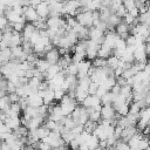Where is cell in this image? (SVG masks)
Masks as SVG:
<instances>
[{
    "instance_id": "1",
    "label": "cell",
    "mask_w": 150,
    "mask_h": 150,
    "mask_svg": "<svg viewBox=\"0 0 150 150\" xmlns=\"http://www.w3.org/2000/svg\"><path fill=\"white\" fill-rule=\"evenodd\" d=\"M76 105H77L76 98L73 96H69L68 94H64V96L60 100V107L62 109L63 115H70Z\"/></svg>"
},
{
    "instance_id": "2",
    "label": "cell",
    "mask_w": 150,
    "mask_h": 150,
    "mask_svg": "<svg viewBox=\"0 0 150 150\" xmlns=\"http://www.w3.org/2000/svg\"><path fill=\"white\" fill-rule=\"evenodd\" d=\"M75 19L80 25L86 26V27H90V26H93V11L80 12L75 15Z\"/></svg>"
},
{
    "instance_id": "3",
    "label": "cell",
    "mask_w": 150,
    "mask_h": 150,
    "mask_svg": "<svg viewBox=\"0 0 150 150\" xmlns=\"http://www.w3.org/2000/svg\"><path fill=\"white\" fill-rule=\"evenodd\" d=\"M98 48H100V45L96 41L88 39V45H87V48H86V57L90 61L93 59H95L97 56Z\"/></svg>"
},
{
    "instance_id": "4",
    "label": "cell",
    "mask_w": 150,
    "mask_h": 150,
    "mask_svg": "<svg viewBox=\"0 0 150 150\" xmlns=\"http://www.w3.org/2000/svg\"><path fill=\"white\" fill-rule=\"evenodd\" d=\"M134 57L135 61H139V62H148V54L145 50V43L136 46L134 49Z\"/></svg>"
},
{
    "instance_id": "5",
    "label": "cell",
    "mask_w": 150,
    "mask_h": 150,
    "mask_svg": "<svg viewBox=\"0 0 150 150\" xmlns=\"http://www.w3.org/2000/svg\"><path fill=\"white\" fill-rule=\"evenodd\" d=\"M115 114H116V110L114 109V107L111 104H102V107H101V118L111 121V120L115 118Z\"/></svg>"
},
{
    "instance_id": "6",
    "label": "cell",
    "mask_w": 150,
    "mask_h": 150,
    "mask_svg": "<svg viewBox=\"0 0 150 150\" xmlns=\"http://www.w3.org/2000/svg\"><path fill=\"white\" fill-rule=\"evenodd\" d=\"M22 15L25 16V19H26L27 22H34L35 20L39 19V15L36 13V9L34 7H32V6H25L23 7Z\"/></svg>"
},
{
    "instance_id": "7",
    "label": "cell",
    "mask_w": 150,
    "mask_h": 150,
    "mask_svg": "<svg viewBox=\"0 0 150 150\" xmlns=\"http://www.w3.org/2000/svg\"><path fill=\"white\" fill-rule=\"evenodd\" d=\"M98 104H101V100H100V97H98L96 94H94V95L88 94L87 97L81 102V105H83V107H86V108L96 107V105H98Z\"/></svg>"
},
{
    "instance_id": "8",
    "label": "cell",
    "mask_w": 150,
    "mask_h": 150,
    "mask_svg": "<svg viewBox=\"0 0 150 150\" xmlns=\"http://www.w3.org/2000/svg\"><path fill=\"white\" fill-rule=\"evenodd\" d=\"M137 131H138V129H137L136 125H127V127H124L122 129V134H121V137L120 138H122L123 141L128 142Z\"/></svg>"
},
{
    "instance_id": "9",
    "label": "cell",
    "mask_w": 150,
    "mask_h": 150,
    "mask_svg": "<svg viewBox=\"0 0 150 150\" xmlns=\"http://www.w3.org/2000/svg\"><path fill=\"white\" fill-rule=\"evenodd\" d=\"M60 53H59V50H57V48H52L50 50H48V52H46L45 53V59L48 61V63L49 64H54V63H57V61H59V59H60Z\"/></svg>"
},
{
    "instance_id": "10",
    "label": "cell",
    "mask_w": 150,
    "mask_h": 150,
    "mask_svg": "<svg viewBox=\"0 0 150 150\" xmlns=\"http://www.w3.org/2000/svg\"><path fill=\"white\" fill-rule=\"evenodd\" d=\"M36 13L39 15V18H42V19H47L48 15H49V5L47 1H41L36 7Z\"/></svg>"
},
{
    "instance_id": "11",
    "label": "cell",
    "mask_w": 150,
    "mask_h": 150,
    "mask_svg": "<svg viewBox=\"0 0 150 150\" xmlns=\"http://www.w3.org/2000/svg\"><path fill=\"white\" fill-rule=\"evenodd\" d=\"M39 94L42 97L43 104H50L53 101H55L54 100V90L50 88H47L45 90H39Z\"/></svg>"
},
{
    "instance_id": "12",
    "label": "cell",
    "mask_w": 150,
    "mask_h": 150,
    "mask_svg": "<svg viewBox=\"0 0 150 150\" xmlns=\"http://www.w3.org/2000/svg\"><path fill=\"white\" fill-rule=\"evenodd\" d=\"M5 123H6L12 130H14V129H16L19 125H21V120H20L19 116H7L6 120H5Z\"/></svg>"
},
{
    "instance_id": "13",
    "label": "cell",
    "mask_w": 150,
    "mask_h": 150,
    "mask_svg": "<svg viewBox=\"0 0 150 150\" xmlns=\"http://www.w3.org/2000/svg\"><path fill=\"white\" fill-rule=\"evenodd\" d=\"M22 43V34L20 32H12V36L9 40V47H15V46H20Z\"/></svg>"
},
{
    "instance_id": "14",
    "label": "cell",
    "mask_w": 150,
    "mask_h": 150,
    "mask_svg": "<svg viewBox=\"0 0 150 150\" xmlns=\"http://www.w3.org/2000/svg\"><path fill=\"white\" fill-rule=\"evenodd\" d=\"M121 20H122V18H120L116 13H111V14L109 15V18L107 19V21H105L107 25H108V30H109V29H114L115 26H116Z\"/></svg>"
},
{
    "instance_id": "15",
    "label": "cell",
    "mask_w": 150,
    "mask_h": 150,
    "mask_svg": "<svg viewBox=\"0 0 150 150\" xmlns=\"http://www.w3.org/2000/svg\"><path fill=\"white\" fill-rule=\"evenodd\" d=\"M111 54H112V48L108 47V46H107V45H104V43L100 45V48H98V52H97V56L107 59V57H108V56H110Z\"/></svg>"
},
{
    "instance_id": "16",
    "label": "cell",
    "mask_w": 150,
    "mask_h": 150,
    "mask_svg": "<svg viewBox=\"0 0 150 150\" xmlns=\"http://www.w3.org/2000/svg\"><path fill=\"white\" fill-rule=\"evenodd\" d=\"M115 97H116V94H114V93H111L110 90H108L107 93H104V94L100 97L101 104H111V103L114 102Z\"/></svg>"
},
{
    "instance_id": "17",
    "label": "cell",
    "mask_w": 150,
    "mask_h": 150,
    "mask_svg": "<svg viewBox=\"0 0 150 150\" xmlns=\"http://www.w3.org/2000/svg\"><path fill=\"white\" fill-rule=\"evenodd\" d=\"M103 35H104V33L102 30H100L97 27H95V26H90L89 27V39L90 40L96 41L98 38H101Z\"/></svg>"
},
{
    "instance_id": "18",
    "label": "cell",
    "mask_w": 150,
    "mask_h": 150,
    "mask_svg": "<svg viewBox=\"0 0 150 150\" xmlns=\"http://www.w3.org/2000/svg\"><path fill=\"white\" fill-rule=\"evenodd\" d=\"M15 91L19 94L20 97H27V96L32 93V89H30V87L28 86V83H26V84H21V86H19V87H16V90H15Z\"/></svg>"
},
{
    "instance_id": "19",
    "label": "cell",
    "mask_w": 150,
    "mask_h": 150,
    "mask_svg": "<svg viewBox=\"0 0 150 150\" xmlns=\"http://www.w3.org/2000/svg\"><path fill=\"white\" fill-rule=\"evenodd\" d=\"M49 66H50V64L48 63V61H47L46 59H38V60L35 61V68H36L39 71L45 73V71L48 69Z\"/></svg>"
},
{
    "instance_id": "20",
    "label": "cell",
    "mask_w": 150,
    "mask_h": 150,
    "mask_svg": "<svg viewBox=\"0 0 150 150\" xmlns=\"http://www.w3.org/2000/svg\"><path fill=\"white\" fill-rule=\"evenodd\" d=\"M49 131H50V130H49L45 124H41L40 127H38V128L35 129V134H36V136L39 137V139H43L46 136H48Z\"/></svg>"
},
{
    "instance_id": "21",
    "label": "cell",
    "mask_w": 150,
    "mask_h": 150,
    "mask_svg": "<svg viewBox=\"0 0 150 150\" xmlns=\"http://www.w3.org/2000/svg\"><path fill=\"white\" fill-rule=\"evenodd\" d=\"M87 111L89 115V120L95 121V122H98L101 120V110H96L91 107V108H87Z\"/></svg>"
},
{
    "instance_id": "22",
    "label": "cell",
    "mask_w": 150,
    "mask_h": 150,
    "mask_svg": "<svg viewBox=\"0 0 150 150\" xmlns=\"http://www.w3.org/2000/svg\"><path fill=\"white\" fill-rule=\"evenodd\" d=\"M91 66L95 68H103L104 66H107V59L96 56L95 59L91 60Z\"/></svg>"
},
{
    "instance_id": "23",
    "label": "cell",
    "mask_w": 150,
    "mask_h": 150,
    "mask_svg": "<svg viewBox=\"0 0 150 150\" xmlns=\"http://www.w3.org/2000/svg\"><path fill=\"white\" fill-rule=\"evenodd\" d=\"M118 62H120V59H118L117 56L112 55V54L107 57V66L110 67L111 69H115V68L118 66Z\"/></svg>"
},
{
    "instance_id": "24",
    "label": "cell",
    "mask_w": 150,
    "mask_h": 150,
    "mask_svg": "<svg viewBox=\"0 0 150 150\" xmlns=\"http://www.w3.org/2000/svg\"><path fill=\"white\" fill-rule=\"evenodd\" d=\"M9 105H11V101H9V97H8L7 94L4 95L2 97H0V109L1 110L6 111L9 108Z\"/></svg>"
},
{
    "instance_id": "25",
    "label": "cell",
    "mask_w": 150,
    "mask_h": 150,
    "mask_svg": "<svg viewBox=\"0 0 150 150\" xmlns=\"http://www.w3.org/2000/svg\"><path fill=\"white\" fill-rule=\"evenodd\" d=\"M137 20H138V22H141V23L149 25V23H150V12L146 11V12H144V13H141V14L137 16Z\"/></svg>"
},
{
    "instance_id": "26",
    "label": "cell",
    "mask_w": 150,
    "mask_h": 150,
    "mask_svg": "<svg viewBox=\"0 0 150 150\" xmlns=\"http://www.w3.org/2000/svg\"><path fill=\"white\" fill-rule=\"evenodd\" d=\"M121 116H125L129 112V103H124L123 105H121L117 110H116Z\"/></svg>"
},
{
    "instance_id": "27",
    "label": "cell",
    "mask_w": 150,
    "mask_h": 150,
    "mask_svg": "<svg viewBox=\"0 0 150 150\" xmlns=\"http://www.w3.org/2000/svg\"><path fill=\"white\" fill-rule=\"evenodd\" d=\"M97 88H98V83L91 81V82L89 83V86H88V93H89L90 95H94V94H96Z\"/></svg>"
},
{
    "instance_id": "28",
    "label": "cell",
    "mask_w": 150,
    "mask_h": 150,
    "mask_svg": "<svg viewBox=\"0 0 150 150\" xmlns=\"http://www.w3.org/2000/svg\"><path fill=\"white\" fill-rule=\"evenodd\" d=\"M64 94H66V91H64V90H62L61 88L55 89V90H54V100L60 101V100H61V98L64 96Z\"/></svg>"
},
{
    "instance_id": "29",
    "label": "cell",
    "mask_w": 150,
    "mask_h": 150,
    "mask_svg": "<svg viewBox=\"0 0 150 150\" xmlns=\"http://www.w3.org/2000/svg\"><path fill=\"white\" fill-rule=\"evenodd\" d=\"M127 12H128V11H127V9H125V7L123 6V4H122V5H120V6L116 8V11H115V13H116L120 18H123V16L127 14Z\"/></svg>"
},
{
    "instance_id": "30",
    "label": "cell",
    "mask_w": 150,
    "mask_h": 150,
    "mask_svg": "<svg viewBox=\"0 0 150 150\" xmlns=\"http://www.w3.org/2000/svg\"><path fill=\"white\" fill-rule=\"evenodd\" d=\"M125 43H127V46H128V47L135 46V45H136V36H135V35H132V34H130V35L125 39Z\"/></svg>"
},
{
    "instance_id": "31",
    "label": "cell",
    "mask_w": 150,
    "mask_h": 150,
    "mask_svg": "<svg viewBox=\"0 0 150 150\" xmlns=\"http://www.w3.org/2000/svg\"><path fill=\"white\" fill-rule=\"evenodd\" d=\"M7 84H8V79L2 76L0 79V90H4L7 93Z\"/></svg>"
},
{
    "instance_id": "32",
    "label": "cell",
    "mask_w": 150,
    "mask_h": 150,
    "mask_svg": "<svg viewBox=\"0 0 150 150\" xmlns=\"http://www.w3.org/2000/svg\"><path fill=\"white\" fill-rule=\"evenodd\" d=\"M12 27H13V30L21 33L25 27V22H14V23H12Z\"/></svg>"
},
{
    "instance_id": "33",
    "label": "cell",
    "mask_w": 150,
    "mask_h": 150,
    "mask_svg": "<svg viewBox=\"0 0 150 150\" xmlns=\"http://www.w3.org/2000/svg\"><path fill=\"white\" fill-rule=\"evenodd\" d=\"M7 95H8V97H9V101H11V103H14V102H19V100L21 98L16 91H14V93H9V94H7Z\"/></svg>"
},
{
    "instance_id": "34",
    "label": "cell",
    "mask_w": 150,
    "mask_h": 150,
    "mask_svg": "<svg viewBox=\"0 0 150 150\" xmlns=\"http://www.w3.org/2000/svg\"><path fill=\"white\" fill-rule=\"evenodd\" d=\"M15 90H16V86H15L13 82L8 81V84H7V94H9V93H14Z\"/></svg>"
},
{
    "instance_id": "35",
    "label": "cell",
    "mask_w": 150,
    "mask_h": 150,
    "mask_svg": "<svg viewBox=\"0 0 150 150\" xmlns=\"http://www.w3.org/2000/svg\"><path fill=\"white\" fill-rule=\"evenodd\" d=\"M128 13H130L134 18H137V16L139 15V11H138V8H137L136 6H135V7H132L131 9H129V11H128Z\"/></svg>"
},
{
    "instance_id": "36",
    "label": "cell",
    "mask_w": 150,
    "mask_h": 150,
    "mask_svg": "<svg viewBox=\"0 0 150 150\" xmlns=\"http://www.w3.org/2000/svg\"><path fill=\"white\" fill-rule=\"evenodd\" d=\"M7 23H8L7 18H6L5 15H0V29H2Z\"/></svg>"
},
{
    "instance_id": "37",
    "label": "cell",
    "mask_w": 150,
    "mask_h": 150,
    "mask_svg": "<svg viewBox=\"0 0 150 150\" xmlns=\"http://www.w3.org/2000/svg\"><path fill=\"white\" fill-rule=\"evenodd\" d=\"M41 1H42V0H29V6H32V7H34V8H35V7H36Z\"/></svg>"
},
{
    "instance_id": "38",
    "label": "cell",
    "mask_w": 150,
    "mask_h": 150,
    "mask_svg": "<svg viewBox=\"0 0 150 150\" xmlns=\"http://www.w3.org/2000/svg\"><path fill=\"white\" fill-rule=\"evenodd\" d=\"M148 75H150V61H148L146 63H145V66H144V69H143Z\"/></svg>"
},
{
    "instance_id": "39",
    "label": "cell",
    "mask_w": 150,
    "mask_h": 150,
    "mask_svg": "<svg viewBox=\"0 0 150 150\" xmlns=\"http://www.w3.org/2000/svg\"><path fill=\"white\" fill-rule=\"evenodd\" d=\"M5 4H2V2H0V15H4V11H5Z\"/></svg>"
},
{
    "instance_id": "40",
    "label": "cell",
    "mask_w": 150,
    "mask_h": 150,
    "mask_svg": "<svg viewBox=\"0 0 150 150\" xmlns=\"http://www.w3.org/2000/svg\"><path fill=\"white\" fill-rule=\"evenodd\" d=\"M6 94H7L6 91H4V90H0V97H2V96H4V95H6Z\"/></svg>"
},
{
    "instance_id": "41",
    "label": "cell",
    "mask_w": 150,
    "mask_h": 150,
    "mask_svg": "<svg viewBox=\"0 0 150 150\" xmlns=\"http://www.w3.org/2000/svg\"><path fill=\"white\" fill-rule=\"evenodd\" d=\"M139 1H141V2H143V4H146V2H148V1H150V0H139Z\"/></svg>"
},
{
    "instance_id": "42",
    "label": "cell",
    "mask_w": 150,
    "mask_h": 150,
    "mask_svg": "<svg viewBox=\"0 0 150 150\" xmlns=\"http://www.w3.org/2000/svg\"><path fill=\"white\" fill-rule=\"evenodd\" d=\"M2 76H4V75H2V73H1V71H0V79H1V77H2Z\"/></svg>"
},
{
    "instance_id": "43",
    "label": "cell",
    "mask_w": 150,
    "mask_h": 150,
    "mask_svg": "<svg viewBox=\"0 0 150 150\" xmlns=\"http://www.w3.org/2000/svg\"><path fill=\"white\" fill-rule=\"evenodd\" d=\"M1 49H2V48H1V47H0V50H1Z\"/></svg>"
}]
</instances>
